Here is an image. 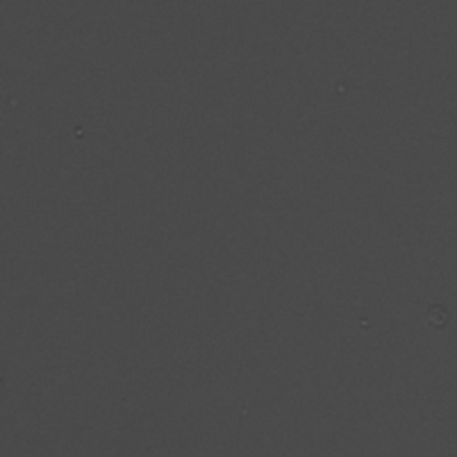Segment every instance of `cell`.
Returning <instances> with one entry per match:
<instances>
[]
</instances>
